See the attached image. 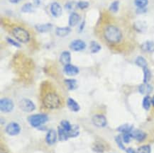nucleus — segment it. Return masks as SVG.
I'll return each instance as SVG.
<instances>
[{
  "label": "nucleus",
  "mask_w": 154,
  "mask_h": 153,
  "mask_svg": "<svg viewBox=\"0 0 154 153\" xmlns=\"http://www.w3.org/2000/svg\"><path fill=\"white\" fill-rule=\"evenodd\" d=\"M67 87L69 90H75L78 87V83L77 81L74 79H68L65 80Z\"/></svg>",
  "instance_id": "nucleus-23"
},
{
  "label": "nucleus",
  "mask_w": 154,
  "mask_h": 153,
  "mask_svg": "<svg viewBox=\"0 0 154 153\" xmlns=\"http://www.w3.org/2000/svg\"><path fill=\"white\" fill-rule=\"evenodd\" d=\"M143 82L144 83H148L150 81L151 77V73L149 70V68H145L143 69Z\"/></svg>",
  "instance_id": "nucleus-29"
},
{
  "label": "nucleus",
  "mask_w": 154,
  "mask_h": 153,
  "mask_svg": "<svg viewBox=\"0 0 154 153\" xmlns=\"http://www.w3.org/2000/svg\"><path fill=\"white\" fill-rule=\"evenodd\" d=\"M57 140V133L56 131L53 129H51L48 132L46 137V141L47 144L52 146V145L55 144Z\"/></svg>",
  "instance_id": "nucleus-12"
},
{
  "label": "nucleus",
  "mask_w": 154,
  "mask_h": 153,
  "mask_svg": "<svg viewBox=\"0 0 154 153\" xmlns=\"http://www.w3.org/2000/svg\"><path fill=\"white\" fill-rule=\"evenodd\" d=\"M80 21V16L76 12H72L70 14L68 19V24L70 27H74L78 24Z\"/></svg>",
  "instance_id": "nucleus-13"
},
{
  "label": "nucleus",
  "mask_w": 154,
  "mask_h": 153,
  "mask_svg": "<svg viewBox=\"0 0 154 153\" xmlns=\"http://www.w3.org/2000/svg\"><path fill=\"white\" fill-rule=\"evenodd\" d=\"M21 10L23 13H32L34 11V6L31 3L24 4L21 7Z\"/></svg>",
  "instance_id": "nucleus-25"
},
{
  "label": "nucleus",
  "mask_w": 154,
  "mask_h": 153,
  "mask_svg": "<svg viewBox=\"0 0 154 153\" xmlns=\"http://www.w3.org/2000/svg\"><path fill=\"white\" fill-rule=\"evenodd\" d=\"M19 107L23 111L26 113H31L35 109L34 103L29 99H23L19 102Z\"/></svg>",
  "instance_id": "nucleus-5"
},
{
  "label": "nucleus",
  "mask_w": 154,
  "mask_h": 153,
  "mask_svg": "<svg viewBox=\"0 0 154 153\" xmlns=\"http://www.w3.org/2000/svg\"><path fill=\"white\" fill-rule=\"evenodd\" d=\"M115 140H116V144H117V146H119V148L121 149L122 150H125V147H124V144H123V139L120 135H118V136H116L115 138Z\"/></svg>",
  "instance_id": "nucleus-34"
},
{
  "label": "nucleus",
  "mask_w": 154,
  "mask_h": 153,
  "mask_svg": "<svg viewBox=\"0 0 154 153\" xmlns=\"http://www.w3.org/2000/svg\"><path fill=\"white\" fill-rule=\"evenodd\" d=\"M151 104L154 106V96L151 98Z\"/></svg>",
  "instance_id": "nucleus-43"
},
{
  "label": "nucleus",
  "mask_w": 154,
  "mask_h": 153,
  "mask_svg": "<svg viewBox=\"0 0 154 153\" xmlns=\"http://www.w3.org/2000/svg\"><path fill=\"white\" fill-rule=\"evenodd\" d=\"M134 4L139 9H144L149 4V0H134Z\"/></svg>",
  "instance_id": "nucleus-30"
},
{
  "label": "nucleus",
  "mask_w": 154,
  "mask_h": 153,
  "mask_svg": "<svg viewBox=\"0 0 154 153\" xmlns=\"http://www.w3.org/2000/svg\"><path fill=\"white\" fill-rule=\"evenodd\" d=\"M53 25L51 23H44V24L35 25V29L40 33H46L51 31Z\"/></svg>",
  "instance_id": "nucleus-20"
},
{
  "label": "nucleus",
  "mask_w": 154,
  "mask_h": 153,
  "mask_svg": "<svg viewBox=\"0 0 154 153\" xmlns=\"http://www.w3.org/2000/svg\"><path fill=\"white\" fill-rule=\"evenodd\" d=\"M119 1L113 2H112L109 6V11H111L112 12H114V13L117 12L118 10H119Z\"/></svg>",
  "instance_id": "nucleus-32"
},
{
  "label": "nucleus",
  "mask_w": 154,
  "mask_h": 153,
  "mask_svg": "<svg viewBox=\"0 0 154 153\" xmlns=\"http://www.w3.org/2000/svg\"><path fill=\"white\" fill-rule=\"evenodd\" d=\"M135 63L137 65L140 67V68H142L143 69L145 68H147L148 65L147 61L146 60V59L142 56H139L137 59H136Z\"/></svg>",
  "instance_id": "nucleus-26"
},
{
  "label": "nucleus",
  "mask_w": 154,
  "mask_h": 153,
  "mask_svg": "<svg viewBox=\"0 0 154 153\" xmlns=\"http://www.w3.org/2000/svg\"><path fill=\"white\" fill-rule=\"evenodd\" d=\"M67 105H68V107L70 109V110H71L72 111H74V112H78L80 109V105L78 104V102L75 100L72 99V98H69L68 99Z\"/></svg>",
  "instance_id": "nucleus-16"
},
{
  "label": "nucleus",
  "mask_w": 154,
  "mask_h": 153,
  "mask_svg": "<svg viewBox=\"0 0 154 153\" xmlns=\"http://www.w3.org/2000/svg\"><path fill=\"white\" fill-rule=\"evenodd\" d=\"M93 150L94 152H98V153H102L104 151V147L103 145L101 144V143H95L94 145Z\"/></svg>",
  "instance_id": "nucleus-33"
},
{
  "label": "nucleus",
  "mask_w": 154,
  "mask_h": 153,
  "mask_svg": "<svg viewBox=\"0 0 154 153\" xmlns=\"http://www.w3.org/2000/svg\"><path fill=\"white\" fill-rule=\"evenodd\" d=\"M142 105H143V109L145 110H149L150 109L151 105V99L149 95H146L143 98Z\"/></svg>",
  "instance_id": "nucleus-28"
},
{
  "label": "nucleus",
  "mask_w": 154,
  "mask_h": 153,
  "mask_svg": "<svg viewBox=\"0 0 154 153\" xmlns=\"http://www.w3.org/2000/svg\"><path fill=\"white\" fill-rule=\"evenodd\" d=\"M60 61L64 65L70 63L71 61V55L69 51H63L61 53L60 57Z\"/></svg>",
  "instance_id": "nucleus-17"
},
{
  "label": "nucleus",
  "mask_w": 154,
  "mask_h": 153,
  "mask_svg": "<svg viewBox=\"0 0 154 153\" xmlns=\"http://www.w3.org/2000/svg\"><path fill=\"white\" fill-rule=\"evenodd\" d=\"M151 146H148V145L139 147L137 150V153H151Z\"/></svg>",
  "instance_id": "nucleus-31"
},
{
  "label": "nucleus",
  "mask_w": 154,
  "mask_h": 153,
  "mask_svg": "<svg viewBox=\"0 0 154 153\" xmlns=\"http://www.w3.org/2000/svg\"><path fill=\"white\" fill-rule=\"evenodd\" d=\"M103 35L106 41L112 44L119 43L122 39V33L118 27L109 25L104 29Z\"/></svg>",
  "instance_id": "nucleus-1"
},
{
  "label": "nucleus",
  "mask_w": 154,
  "mask_h": 153,
  "mask_svg": "<svg viewBox=\"0 0 154 153\" xmlns=\"http://www.w3.org/2000/svg\"><path fill=\"white\" fill-rule=\"evenodd\" d=\"M101 46L97 42H96V41H92L90 43V49L92 53H97V52H98L99 51L101 50Z\"/></svg>",
  "instance_id": "nucleus-27"
},
{
  "label": "nucleus",
  "mask_w": 154,
  "mask_h": 153,
  "mask_svg": "<svg viewBox=\"0 0 154 153\" xmlns=\"http://www.w3.org/2000/svg\"><path fill=\"white\" fill-rule=\"evenodd\" d=\"M152 89H153V88L148 83H143V84H141L139 87V91L140 93L145 95H149L152 92Z\"/></svg>",
  "instance_id": "nucleus-19"
},
{
  "label": "nucleus",
  "mask_w": 154,
  "mask_h": 153,
  "mask_svg": "<svg viewBox=\"0 0 154 153\" xmlns=\"http://www.w3.org/2000/svg\"><path fill=\"white\" fill-rule=\"evenodd\" d=\"M86 48V44L83 40L80 39H76L70 43V48L73 51H81L83 50Z\"/></svg>",
  "instance_id": "nucleus-8"
},
{
  "label": "nucleus",
  "mask_w": 154,
  "mask_h": 153,
  "mask_svg": "<svg viewBox=\"0 0 154 153\" xmlns=\"http://www.w3.org/2000/svg\"><path fill=\"white\" fill-rule=\"evenodd\" d=\"M71 32L70 27H58L56 29V35L59 37H66Z\"/></svg>",
  "instance_id": "nucleus-15"
},
{
  "label": "nucleus",
  "mask_w": 154,
  "mask_h": 153,
  "mask_svg": "<svg viewBox=\"0 0 154 153\" xmlns=\"http://www.w3.org/2000/svg\"><path fill=\"white\" fill-rule=\"evenodd\" d=\"M14 109L12 100L8 98H3L0 100V110L3 113H9Z\"/></svg>",
  "instance_id": "nucleus-6"
},
{
  "label": "nucleus",
  "mask_w": 154,
  "mask_h": 153,
  "mask_svg": "<svg viewBox=\"0 0 154 153\" xmlns=\"http://www.w3.org/2000/svg\"><path fill=\"white\" fill-rule=\"evenodd\" d=\"M132 138L136 139L139 142H142L146 138V134L143 131L140 130H133L131 131Z\"/></svg>",
  "instance_id": "nucleus-14"
},
{
  "label": "nucleus",
  "mask_w": 154,
  "mask_h": 153,
  "mask_svg": "<svg viewBox=\"0 0 154 153\" xmlns=\"http://www.w3.org/2000/svg\"><path fill=\"white\" fill-rule=\"evenodd\" d=\"M9 2L11 4H17V3H19L21 0H9Z\"/></svg>",
  "instance_id": "nucleus-41"
},
{
  "label": "nucleus",
  "mask_w": 154,
  "mask_h": 153,
  "mask_svg": "<svg viewBox=\"0 0 154 153\" xmlns=\"http://www.w3.org/2000/svg\"><path fill=\"white\" fill-rule=\"evenodd\" d=\"M84 25H85V22H84V23H82V24L80 25V32H81V31L83 30V28H84Z\"/></svg>",
  "instance_id": "nucleus-42"
},
{
  "label": "nucleus",
  "mask_w": 154,
  "mask_h": 153,
  "mask_svg": "<svg viewBox=\"0 0 154 153\" xmlns=\"http://www.w3.org/2000/svg\"><path fill=\"white\" fill-rule=\"evenodd\" d=\"M117 130L119 132L123 133H131L133 130V126L129 124H124L122 125L117 128Z\"/></svg>",
  "instance_id": "nucleus-24"
},
{
  "label": "nucleus",
  "mask_w": 154,
  "mask_h": 153,
  "mask_svg": "<svg viewBox=\"0 0 154 153\" xmlns=\"http://www.w3.org/2000/svg\"><path fill=\"white\" fill-rule=\"evenodd\" d=\"M7 41L8 43H9V44L12 45L13 46H15V47H17V48H20L21 46L20 44H19V43L16 42L15 40H14L12 38H7Z\"/></svg>",
  "instance_id": "nucleus-38"
},
{
  "label": "nucleus",
  "mask_w": 154,
  "mask_h": 153,
  "mask_svg": "<svg viewBox=\"0 0 154 153\" xmlns=\"http://www.w3.org/2000/svg\"><path fill=\"white\" fill-rule=\"evenodd\" d=\"M80 133V128L78 125H72L70 130L68 131L69 137L70 138H75Z\"/></svg>",
  "instance_id": "nucleus-22"
},
{
  "label": "nucleus",
  "mask_w": 154,
  "mask_h": 153,
  "mask_svg": "<svg viewBox=\"0 0 154 153\" xmlns=\"http://www.w3.org/2000/svg\"><path fill=\"white\" fill-rule=\"evenodd\" d=\"M126 153H136L135 150H134V149H132L131 148H129L126 149Z\"/></svg>",
  "instance_id": "nucleus-39"
},
{
  "label": "nucleus",
  "mask_w": 154,
  "mask_h": 153,
  "mask_svg": "<svg viewBox=\"0 0 154 153\" xmlns=\"http://www.w3.org/2000/svg\"><path fill=\"white\" fill-rule=\"evenodd\" d=\"M141 50L146 52H151L154 51V43L152 41H146L141 46Z\"/></svg>",
  "instance_id": "nucleus-21"
},
{
  "label": "nucleus",
  "mask_w": 154,
  "mask_h": 153,
  "mask_svg": "<svg viewBox=\"0 0 154 153\" xmlns=\"http://www.w3.org/2000/svg\"><path fill=\"white\" fill-rule=\"evenodd\" d=\"M92 123L97 127L103 128L106 125V118L103 115H95L92 118Z\"/></svg>",
  "instance_id": "nucleus-9"
},
{
  "label": "nucleus",
  "mask_w": 154,
  "mask_h": 153,
  "mask_svg": "<svg viewBox=\"0 0 154 153\" xmlns=\"http://www.w3.org/2000/svg\"><path fill=\"white\" fill-rule=\"evenodd\" d=\"M33 4H34L35 6H39L41 3V0H33Z\"/></svg>",
  "instance_id": "nucleus-40"
},
{
  "label": "nucleus",
  "mask_w": 154,
  "mask_h": 153,
  "mask_svg": "<svg viewBox=\"0 0 154 153\" xmlns=\"http://www.w3.org/2000/svg\"><path fill=\"white\" fill-rule=\"evenodd\" d=\"M50 11L51 14L55 17H58L61 16L63 13V9L61 6L58 2H53L51 4Z\"/></svg>",
  "instance_id": "nucleus-10"
},
{
  "label": "nucleus",
  "mask_w": 154,
  "mask_h": 153,
  "mask_svg": "<svg viewBox=\"0 0 154 153\" xmlns=\"http://www.w3.org/2000/svg\"><path fill=\"white\" fill-rule=\"evenodd\" d=\"M48 121V117L44 113H38L31 116L29 118V122L32 127L38 128Z\"/></svg>",
  "instance_id": "nucleus-4"
},
{
  "label": "nucleus",
  "mask_w": 154,
  "mask_h": 153,
  "mask_svg": "<svg viewBox=\"0 0 154 153\" xmlns=\"http://www.w3.org/2000/svg\"><path fill=\"white\" fill-rule=\"evenodd\" d=\"M60 125H61L60 126L63 128H64L65 130H66L67 131H68V132L70 130L71 127H72V125H71L70 123L66 120H63V121H61Z\"/></svg>",
  "instance_id": "nucleus-35"
},
{
  "label": "nucleus",
  "mask_w": 154,
  "mask_h": 153,
  "mask_svg": "<svg viewBox=\"0 0 154 153\" xmlns=\"http://www.w3.org/2000/svg\"><path fill=\"white\" fill-rule=\"evenodd\" d=\"M58 139L60 141H66L68 140V139L69 138H70L68 131L65 130V129L61 126L58 127Z\"/></svg>",
  "instance_id": "nucleus-18"
},
{
  "label": "nucleus",
  "mask_w": 154,
  "mask_h": 153,
  "mask_svg": "<svg viewBox=\"0 0 154 153\" xmlns=\"http://www.w3.org/2000/svg\"><path fill=\"white\" fill-rule=\"evenodd\" d=\"M89 4H89L88 2L80 1L79 2H78V4H77V7L80 9H87V8L89 7Z\"/></svg>",
  "instance_id": "nucleus-36"
},
{
  "label": "nucleus",
  "mask_w": 154,
  "mask_h": 153,
  "mask_svg": "<svg viewBox=\"0 0 154 153\" xmlns=\"http://www.w3.org/2000/svg\"><path fill=\"white\" fill-rule=\"evenodd\" d=\"M43 104L47 109H55L60 106V99L56 93L50 92V93L47 94L43 98Z\"/></svg>",
  "instance_id": "nucleus-2"
},
{
  "label": "nucleus",
  "mask_w": 154,
  "mask_h": 153,
  "mask_svg": "<svg viewBox=\"0 0 154 153\" xmlns=\"http://www.w3.org/2000/svg\"><path fill=\"white\" fill-rule=\"evenodd\" d=\"M64 72L68 76H75L79 73V69L76 66L68 64L65 65Z\"/></svg>",
  "instance_id": "nucleus-11"
},
{
  "label": "nucleus",
  "mask_w": 154,
  "mask_h": 153,
  "mask_svg": "<svg viewBox=\"0 0 154 153\" xmlns=\"http://www.w3.org/2000/svg\"><path fill=\"white\" fill-rule=\"evenodd\" d=\"M12 34L14 38L22 44H26L30 40V34L29 31L21 26H16L12 29Z\"/></svg>",
  "instance_id": "nucleus-3"
},
{
  "label": "nucleus",
  "mask_w": 154,
  "mask_h": 153,
  "mask_svg": "<svg viewBox=\"0 0 154 153\" xmlns=\"http://www.w3.org/2000/svg\"><path fill=\"white\" fill-rule=\"evenodd\" d=\"M132 138V135L131 133H124L123 137H122V139H123L124 142L125 143H129L130 141H131Z\"/></svg>",
  "instance_id": "nucleus-37"
},
{
  "label": "nucleus",
  "mask_w": 154,
  "mask_h": 153,
  "mask_svg": "<svg viewBox=\"0 0 154 153\" xmlns=\"http://www.w3.org/2000/svg\"><path fill=\"white\" fill-rule=\"evenodd\" d=\"M6 132L8 135H11V136L17 135L21 132V127L19 123L11 122L9 124H8L7 126L6 127Z\"/></svg>",
  "instance_id": "nucleus-7"
}]
</instances>
